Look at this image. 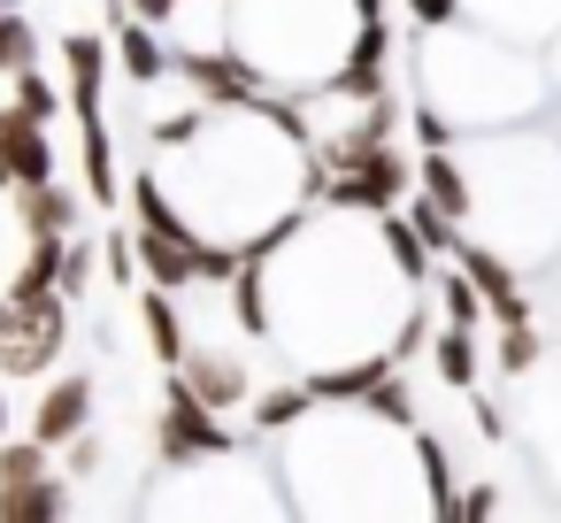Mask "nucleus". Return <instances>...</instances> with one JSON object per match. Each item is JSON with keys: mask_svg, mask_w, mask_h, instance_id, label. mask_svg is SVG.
Segmentation results:
<instances>
[{"mask_svg": "<svg viewBox=\"0 0 561 523\" xmlns=\"http://www.w3.org/2000/svg\"><path fill=\"white\" fill-rule=\"evenodd\" d=\"M400 216L415 224V239L431 247V262H438V254H454V247L469 239V231H461V224H454V216H446L438 201H423V193H408V201H400Z\"/></svg>", "mask_w": 561, "mask_h": 523, "instance_id": "f3484780", "label": "nucleus"}, {"mask_svg": "<svg viewBox=\"0 0 561 523\" xmlns=\"http://www.w3.org/2000/svg\"><path fill=\"white\" fill-rule=\"evenodd\" d=\"M377 247H385V262L408 277V293H423V277H431V247L415 239V224H408L400 208H377Z\"/></svg>", "mask_w": 561, "mask_h": 523, "instance_id": "4468645a", "label": "nucleus"}, {"mask_svg": "<svg viewBox=\"0 0 561 523\" xmlns=\"http://www.w3.org/2000/svg\"><path fill=\"white\" fill-rule=\"evenodd\" d=\"M0 439H9V377H0Z\"/></svg>", "mask_w": 561, "mask_h": 523, "instance_id": "a878e982", "label": "nucleus"}, {"mask_svg": "<svg viewBox=\"0 0 561 523\" xmlns=\"http://www.w3.org/2000/svg\"><path fill=\"white\" fill-rule=\"evenodd\" d=\"M346 39H354L346 0H224V47L254 70L262 93L331 86Z\"/></svg>", "mask_w": 561, "mask_h": 523, "instance_id": "f03ea898", "label": "nucleus"}, {"mask_svg": "<svg viewBox=\"0 0 561 523\" xmlns=\"http://www.w3.org/2000/svg\"><path fill=\"white\" fill-rule=\"evenodd\" d=\"M9 109L55 132V116H62V86H55V78H47V70L32 62V70H16V101H9Z\"/></svg>", "mask_w": 561, "mask_h": 523, "instance_id": "aec40b11", "label": "nucleus"}, {"mask_svg": "<svg viewBox=\"0 0 561 523\" xmlns=\"http://www.w3.org/2000/svg\"><path fill=\"white\" fill-rule=\"evenodd\" d=\"M62 70H70L62 109H70V116H93V109H101V78H108V39H101V32H70V39H62Z\"/></svg>", "mask_w": 561, "mask_h": 523, "instance_id": "1a4fd4ad", "label": "nucleus"}, {"mask_svg": "<svg viewBox=\"0 0 561 523\" xmlns=\"http://www.w3.org/2000/svg\"><path fill=\"white\" fill-rule=\"evenodd\" d=\"M431 369H438V385H454V393H477V377H484V346H477V331L469 323H431Z\"/></svg>", "mask_w": 561, "mask_h": 523, "instance_id": "9b49d317", "label": "nucleus"}, {"mask_svg": "<svg viewBox=\"0 0 561 523\" xmlns=\"http://www.w3.org/2000/svg\"><path fill=\"white\" fill-rule=\"evenodd\" d=\"M308 408H316L308 385H254V393H247V431H254V439H277V431H293Z\"/></svg>", "mask_w": 561, "mask_h": 523, "instance_id": "ddd939ff", "label": "nucleus"}, {"mask_svg": "<svg viewBox=\"0 0 561 523\" xmlns=\"http://www.w3.org/2000/svg\"><path fill=\"white\" fill-rule=\"evenodd\" d=\"M469 416H477V431H484V439H492V446H500V439H507V416H500V408H492V400H469Z\"/></svg>", "mask_w": 561, "mask_h": 523, "instance_id": "393cba45", "label": "nucleus"}, {"mask_svg": "<svg viewBox=\"0 0 561 523\" xmlns=\"http://www.w3.org/2000/svg\"><path fill=\"white\" fill-rule=\"evenodd\" d=\"M39 62V24L24 9H0V78H16Z\"/></svg>", "mask_w": 561, "mask_h": 523, "instance_id": "6ab92c4d", "label": "nucleus"}, {"mask_svg": "<svg viewBox=\"0 0 561 523\" xmlns=\"http://www.w3.org/2000/svg\"><path fill=\"white\" fill-rule=\"evenodd\" d=\"M461 170H469V231H484V247H500L515 270L523 262H553L561 254V147L546 139H454Z\"/></svg>", "mask_w": 561, "mask_h": 523, "instance_id": "f257e3e1", "label": "nucleus"}, {"mask_svg": "<svg viewBox=\"0 0 561 523\" xmlns=\"http://www.w3.org/2000/svg\"><path fill=\"white\" fill-rule=\"evenodd\" d=\"M55 454H62V477H70V485H85V477H101V462H108V446L93 439V423H85L78 439H62Z\"/></svg>", "mask_w": 561, "mask_h": 523, "instance_id": "4be33fe9", "label": "nucleus"}, {"mask_svg": "<svg viewBox=\"0 0 561 523\" xmlns=\"http://www.w3.org/2000/svg\"><path fill=\"white\" fill-rule=\"evenodd\" d=\"M139 323H147L154 362L170 369V362L185 354V316H178V293H170V285H139Z\"/></svg>", "mask_w": 561, "mask_h": 523, "instance_id": "2eb2a0df", "label": "nucleus"}, {"mask_svg": "<svg viewBox=\"0 0 561 523\" xmlns=\"http://www.w3.org/2000/svg\"><path fill=\"white\" fill-rule=\"evenodd\" d=\"M93 277H101V239H62V262H55V293L62 300H85L93 293Z\"/></svg>", "mask_w": 561, "mask_h": 523, "instance_id": "a211bd4d", "label": "nucleus"}, {"mask_svg": "<svg viewBox=\"0 0 561 523\" xmlns=\"http://www.w3.org/2000/svg\"><path fill=\"white\" fill-rule=\"evenodd\" d=\"M9 208L24 224V239H70L85 224V201L62 185V178H39V185H9Z\"/></svg>", "mask_w": 561, "mask_h": 523, "instance_id": "423d86ee", "label": "nucleus"}, {"mask_svg": "<svg viewBox=\"0 0 561 523\" xmlns=\"http://www.w3.org/2000/svg\"><path fill=\"white\" fill-rule=\"evenodd\" d=\"M0 170H9V185H39V178H55L62 162H55L47 124L16 116V109H0Z\"/></svg>", "mask_w": 561, "mask_h": 523, "instance_id": "0eeeda50", "label": "nucleus"}, {"mask_svg": "<svg viewBox=\"0 0 561 523\" xmlns=\"http://www.w3.org/2000/svg\"><path fill=\"white\" fill-rule=\"evenodd\" d=\"M538 354H546V346H538L530 323H500V346H492V369H500V377H530Z\"/></svg>", "mask_w": 561, "mask_h": 523, "instance_id": "412c9836", "label": "nucleus"}, {"mask_svg": "<svg viewBox=\"0 0 561 523\" xmlns=\"http://www.w3.org/2000/svg\"><path fill=\"white\" fill-rule=\"evenodd\" d=\"M0 9H9V0H0Z\"/></svg>", "mask_w": 561, "mask_h": 523, "instance_id": "bb28decb", "label": "nucleus"}, {"mask_svg": "<svg viewBox=\"0 0 561 523\" xmlns=\"http://www.w3.org/2000/svg\"><path fill=\"white\" fill-rule=\"evenodd\" d=\"M415 78H423V101L454 116V132H500V124L538 116V101H546V78L515 55V39H500V32L477 39V32H461V16L431 32V47L415 55Z\"/></svg>", "mask_w": 561, "mask_h": 523, "instance_id": "7ed1b4c3", "label": "nucleus"}, {"mask_svg": "<svg viewBox=\"0 0 561 523\" xmlns=\"http://www.w3.org/2000/svg\"><path fill=\"white\" fill-rule=\"evenodd\" d=\"M78 132H85V193H93V208H116V139H108V124H101V109L93 116H78Z\"/></svg>", "mask_w": 561, "mask_h": 523, "instance_id": "dca6fc26", "label": "nucleus"}, {"mask_svg": "<svg viewBox=\"0 0 561 523\" xmlns=\"http://www.w3.org/2000/svg\"><path fill=\"white\" fill-rule=\"evenodd\" d=\"M116 70H124L131 86H162V78H170V47H162V32L139 24V16H124V24H116Z\"/></svg>", "mask_w": 561, "mask_h": 523, "instance_id": "f8f14e48", "label": "nucleus"}, {"mask_svg": "<svg viewBox=\"0 0 561 523\" xmlns=\"http://www.w3.org/2000/svg\"><path fill=\"white\" fill-rule=\"evenodd\" d=\"M408 16H415L423 32H438V24H454V16H461V0H408Z\"/></svg>", "mask_w": 561, "mask_h": 523, "instance_id": "b1692460", "label": "nucleus"}, {"mask_svg": "<svg viewBox=\"0 0 561 523\" xmlns=\"http://www.w3.org/2000/svg\"><path fill=\"white\" fill-rule=\"evenodd\" d=\"M78 515V485L62 469H39L24 485H0V523H62Z\"/></svg>", "mask_w": 561, "mask_h": 523, "instance_id": "6e6552de", "label": "nucleus"}, {"mask_svg": "<svg viewBox=\"0 0 561 523\" xmlns=\"http://www.w3.org/2000/svg\"><path fill=\"white\" fill-rule=\"evenodd\" d=\"M93 408H101V385H93L85 369H62V377L39 393V408H32V439H39V446H62V439H78V431L93 423Z\"/></svg>", "mask_w": 561, "mask_h": 523, "instance_id": "39448f33", "label": "nucleus"}, {"mask_svg": "<svg viewBox=\"0 0 561 523\" xmlns=\"http://www.w3.org/2000/svg\"><path fill=\"white\" fill-rule=\"evenodd\" d=\"M415 193L438 201V208L469 231V170H461V147H423V162H415Z\"/></svg>", "mask_w": 561, "mask_h": 523, "instance_id": "9d476101", "label": "nucleus"}, {"mask_svg": "<svg viewBox=\"0 0 561 523\" xmlns=\"http://www.w3.org/2000/svg\"><path fill=\"white\" fill-rule=\"evenodd\" d=\"M101 270H108L116 285L139 277V262H131V224H108V231H101Z\"/></svg>", "mask_w": 561, "mask_h": 523, "instance_id": "5701e85b", "label": "nucleus"}, {"mask_svg": "<svg viewBox=\"0 0 561 523\" xmlns=\"http://www.w3.org/2000/svg\"><path fill=\"white\" fill-rule=\"evenodd\" d=\"M231 446H247V439H239V431H224V423H216V408H201V400L178 385V369H170V385H162V416H154V454H162V469L224 462Z\"/></svg>", "mask_w": 561, "mask_h": 523, "instance_id": "20e7f679", "label": "nucleus"}]
</instances>
